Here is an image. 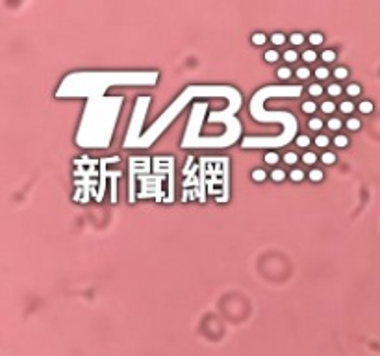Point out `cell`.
Wrapping results in <instances>:
<instances>
[{"instance_id": "obj_30", "label": "cell", "mask_w": 380, "mask_h": 356, "mask_svg": "<svg viewBox=\"0 0 380 356\" xmlns=\"http://www.w3.org/2000/svg\"><path fill=\"white\" fill-rule=\"evenodd\" d=\"M302 39H304V37H302L300 34H293V35H291V43H293V45H300Z\"/></svg>"}, {"instance_id": "obj_1", "label": "cell", "mask_w": 380, "mask_h": 356, "mask_svg": "<svg viewBox=\"0 0 380 356\" xmlns=\"http://www.w3.org/2000/svg\"><path fill=\"white\" fill-rule=\"evenodd\" d=\"M265 59H267L269 63H275V61L278 59V52H276V50H267V52H265Z\"/></svg>"}, {"instance_id": "obj_27", "label": "cell", "mask_w": 380, "mask_h": 356, "mask_svg": "<svg viewBox=\"0 0 380 356\" xmlns=\"http://www.w3.org/2000/svg\"><path fill=\"white\" fill-rule=\"evenodd\" d=\"M315 76H317V78H326V76H328V71H326L324 67H321V69L315 71Z\"/></svg>"}, {"instance_id": "obj_24", "label": "cell", "mask_w": 380, "mask_h": 356, "mask_svg": "<svg viewBox=\"0 0 380 356\" xmlns=\"http://www.w3.org/2000/svg\"><path fill=\"white\" fill-rule=\"evenodd\" d=\"M302 176H304V175H302V171H297V169H295V171H291V180L300 182V180H302Z\"/></svg>"}, {"instance_id": "obj_6", "label": "cell", "mask_w": 380, "mask_h": 356, "mask_svg": "<svg viewBox=\"0 0 380 356\" xmlns=\"http://www.w3.org/2000/svg\"><path fill=\"white\" fill-rule=\"evenodd\" d=\"M323 161H324L326 165H330V163L336 161V156H334L332 152H324V154H323Z\"/></svg>"}, {"instance_id": "obj_3", "label": "cell", "mask_w": 380, "mask_h": 356, "mask_svg": "<svg viewBox=\"0 0 380 356\" xmlns=\"http://www.w3.org/2000/svg\"><path fill=\"white\" fill-rule=\"evenodd\" d=\"M321 93H323V87H321L319 84H313V85L310 87V95H313V97H319Z\"/></svg>"}, {"instance_id": "obj_31", "label": "cell", "mask_w": 380, "mask_h": 356, "mask_svg": "<svg viewBox=\"0 0 380 356\" xmlns=\"http://www.w3.org/2000/svg\"><path fill=\"white\" fill-rule=\"evenodd\" d=\"M315 143L319 145V147H326L328 145V138H324V136H319V138L315 139Z\"/></svg>"}, {"instance_id": "obj_15", "label": "cell", "mask_w": 380, "mask_h": 356, "mask_svg": "<svg viewBox=\"0 0 380 356\" xmlns=\"http://www.w3.org/2000/svg\"><path fill=\"white\" fill-rule=\"evenodd\" d=\"M302 159H304V163L312 165V163H315V154H312V152H306V154L302 156Z\"/></svg>"}, {"instance_id": "obj_18", "label": "cell", "mask_w": 380, "mask_h": 356, "mask_svg": "<svg viewBox=\"0 0 380 356\" xmlns=\"http://www.w3.org/2000/svg\"><path fill=\"white\" fill-rule=\"evenodd\" d=\"M373 110V104L371 102H361L360 104V111H363V113H369Z\"/></svg>"}, {"instance_id": "obj_13", "label": "cell", "mask_w": 380, "mask_h": 356, "mask_svg": "<svg viewBox=\"0 0 380 356\" xmlns=\"http://www.w3.org/2000/svg\"><path fill=\"white\" fill-rule=\"evenodd\" d=\"M340 108H341V111H343V113H351V111L354 110V106H352L351 102H341Z\"/></svg>"}, {"instance_id": "obj_16", "label": "cell", "mask_w": 380, "mask_h": 356, "mask_svg": "<svg viewBox=\"0 0 380 356\" xmlns=\"http://www.w3.org/2000/svg\"><path fill=\"white\" fill-rule=\"evenodd\" d=\"M310 178H312L313 182H319L321 178H323V173H321L319 169H313V171L310 173Z\"/></svg>"}, {"instance_id": "obj_4", "label": "cell", "mask_w": 380, "mask_h": 356, "mask_svg": "<svg viewBox=\"0 0 380 356\" xmlns=\"http://www.w3.org/2000/svg\"><path fill=\"white\" fill-rule=\"evenodd\" d=\"M321 110L324 111V113H332L334 110H336V106L332 104V102H323V106H321Z\"/></svg>"}, {"instance_id": "obj_23", "label": "cell", "mask_w": 380, "mask_h": 356, "mask_svg": "<svg viewBox=\"0 0 380 356\" xmlns=\"http://www.w3.org/2000/svg\"><path fill=\"white\" fill-rule=\"evenodd\" d=\"M328 126H330L332 130H338L341 126V121L340 119H330V121H328Z\"/></svg>"}, {"instance_id": "obj_14", "label": "cell", "mask_w": 380, "mask_h": 356, "mask_svg": "<svg viewBox=\"0 0 380 356\" xmlns=\"http://www.w3.org/2000/svg\"><path fill=\"white\" fill-rule=\"evenodd\" d=\"M265 161H267V163H276V161H278V154H276V152L265 154Z\"/></svg>"}, {"instance_id": "obj_32", "label": "cell", "mask_w": 380, "mask_h": 356, "mask_svg": "<svg viewBox=\"0 0 380 356\" xmlns=\"http://www.w3.org/2000/svg\"><path fill=\"white\" fill-rule=\"evenodd\" d=\"M297 76L302 78V80L308 78V76H310V71H308V69H299V71H297Z\"/></svg>"}, {"instance_id": "obj_33", "label": "cell", "mask_w": 380, "mask_h": 356, "mask_svg": "<svg viewBox=\"0 0 380 356\" xmlns=\"http://www.w3.org/2000/svg\"><path fill=\"white\" fill-rule=\"evenodd\" d=\"M286 161H287V163H295V161H297V154L287 152V154H286Z\"/></svg>"}, {"instance_id": "obj_12", "label": "cell", "mask_w": 380, "mask_h": 356, "mask_svg": "<svg viewBox=\"0 0 380 356\" xmlns=\"http://www.w3.org/2000/svg\"><path fill=\"white\" fill-rule=\"evenodd\" d=\"M271 176H273V180H275V182H282V180L286 178V175H284V171H278V169H276V171H273V175H271Z\"/></svg>"}, {"instance_id": "obj_17", "label": "cell", "mask_w": 380, "mask_h": 356, "mask_svg": "<svg viewBox=\"0 0 380 356\" xmlns=\"http://www.w3.org/2000/svg\"><path fill=\"white\" fill-rule=\"evenodd\" d=\"M278 76H280L282 80H287L289 76H291V71L286 69V67H284V69H278Z\"/></svg>"}, {"instance_id": "obj_20", "label": "cell", "mask_w": 380, "mask_h": 356, "mask_svg": "<svg viewBox=\"0 0 380 356\" xmlns=\"http://www.w3.org/2000/svg\"><path fill=\"white\" fill-rule=\"evenodd\" d=\"M302 58H304V61H313V59H315V52H313V50H306V52L302 54Z\"/></svg>"}, {"instance_id": "obj_9", "label": "cell", "mask_w": 380, "mask_h": 356, "mask_svg": "<svg viewBox=\"0 0 380 356\" xmlns=\"http://www.w3.org/2000/svg\"><path fill=\"white\" fill-rule=\"evenodd\" d=\"M347 126H349L351 130H358V128H360V121H358V119H349V121H347Z\"/></svg>"}, {"instance_id": "obj_26", "label": "cell", "mask_w": 380, "mask_h": 356, "mask_svg": "<svg viewBox=\"0 0 380 356\" xmlns=\"http://www.w3.org/2000/svg\"><path fill=\"white\" fill-rule=\"evenodd\" d=\"M321 126H323V122H321L319 119H312V121H310V128H313V130H319Z\"/></svg>"}, {"instance_id": "obj_21", "label": "cell", "mask_w": 380, "mask_h": 356, "mask_svg": "<svg viewBox=\"0 0 380 356\" xmlns=\"http://www.w3.org/2000/svg\"><path fill=\"white\" fill-rule=\"evenodd\" d=\"M336 76H338L340 80L347 78V76H349V74H347V69H343V67H338V69H336Z\"/></svg>"}, {"instance_id": "obj_28", "label": "cell", "mask_w": 380, "mask_h": 356, "mask_svg": "<svg viewBox=\"0 0 380 356\" xmlns=\"http://www.w3.org/2000/svg\"><path fill=\"white\" fill-rule=\"evenodd\" d=\"M284 41H286V37H284L282 34H275V35H273V43H275V45H282Z\"/></svg>"}, {"instance_id": "obj_25", "label": "cell", "mask_w": 380, "mask_h": 356, "mask_svg": "<svg viewBox=\"0 0 380 356\" xmlns=\"http://www.w3.org/2000/svg\"><path fill=\"white\" fill-rule=\"evenodd\" d=\"M284 58L287 59V61H295V59H297V52H295V50H287V52L284 54Z\"/></svg>"}, {"instance_id": "obj_8", "label": "cell", "mask_w": 380, "mask_h": 356, "mask_svg": "<svg viewBox=\"0 0 380 356\" xmlns=\"http://www.w3.org/2000/svg\"><path fill=\"white\" fill-rule=\"evenodd\" d=\"M313 110H315V104H313V102H304V104H302V111H304V113H312Z\"/></svg>"}, {"instance_id": "obj_10", "label": "cell", "mask_w": 380, "mask_h": 356, "mask_svg": "<svg viewBox=\"0 0 380 356\" xmlns=\"http://www.w3.org/2000/svg\"><path fill=\"white\" fill-rule=\"evenodd\" d=\"M252 43H254V45H263V43H265V35H263V34H254V35H252Z\"/></svg>"}, {"instance_id": "obj_5", "label": "cell", "mask_w": 380, "mask_h": 356, "mask_svg": "<svg viewBox=\"0 0 380 356\" xmlns=\"http://www.w3.org/2000/svg\"><path fill=\"white\" fill-rule=\"evenodd\" d=\"M323 59H324V61H334V59H336V52H334V50H324V52H323Z\"/></svg>"}, {"instance_id": "obj_11", "label": "cell", "mask_w": 380, "mask_h": 356, "mask_svg": "<svg viewBox=\"0 0 380 356\" xmlns=\"http://www.w3.org/2000/svg\"><path fill=\"white\" fill-rule=\"evenodd\" d=\"M310 43H312V45H321V43H323V35H321V34H312V35H310Z\"/></svg>"}, {"instance_id": "obj_19", "label": "cell", "mask_w": 380, "mask_h": 356, "mask_svg": "<svg viewBox=\"0 0 380 356\" xmlns=\"http://www.w3.org/2000/svg\"><path fill=\"white\" fill-rule=\"evenodd\" d=\"M334 143H336V145H338V147H345V145H347V143H349V139L345 138V136H338V138L334 139Z\"/></svg>"}, {"instance_id": "obj_2", "label": "cell", "mask_w": 380, "mask_h": 356, "mask_svg": "<svg viewBox=\"0 0 380 356\" xmlns=\"http://www.w3.org/2000/svg\"><path fill=\"white\" fill-rule=\"evenodd\" d=\"M347 93L352 95V97H354V95H360V85H358V84H351V85L347 87Z\"/></svg>"}, {"instance_id": "obj_29", "label": "cell", "mask_w": 380, "mask_h": 356, "mask_svg": "<svg viewBox=\"0 0 380 356\" xmlns=\"http://www.w3.org/2000/svg\"><path fill=\"white\" fill-rule=\"evenodd\" d=\"M297 143H299L300 147H308V143H310V139L306 138V136H299V138H297Z\"/></svg>"}, {"instance_id": "obj_22", "label": "cell", "mask_w": 380, "mask_h": 356, "mask_svg": "<svg viewBox=\"0 0 380 356\" xmlns=\"http://www.w3.org/2000/svg\"><path fill=\"white\" fill-rule=\"evenodd\" d=\"M328 93H330L332 97H336V95H340V93H341V87L334 84V85H330V87H328Z\"/></svg>"}, {"instance_id": "obj_7", "label": "cell", "mask_w": 380, "mask_h": 356, "mask_svg": "<svg viewBox=\"0 0 380 356\" xmlns=\"http://www.w3.org/2000/svg\"><path fill=\"white\" fill-rule=\"evenodd\" d=\"M252 178H254L256 182H261V180H265V171H261V169H256V171L252 173Z\"/></svg>"}]
</instances>
